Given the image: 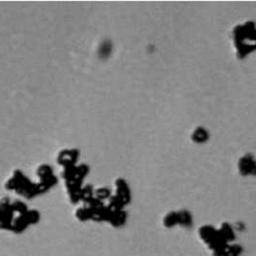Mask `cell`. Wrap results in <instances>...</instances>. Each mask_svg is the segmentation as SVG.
<instances>
[{
	"label": "cell",
	"instance_id": "obj_1",
	"mask_svg": "<svg viewBox=\"0 0 256 256\" xmlns=\"http://www.w3.org/2000/svg\"><path fill=\"white\" fill-rule=\"evenodd\" d=\"M242 252V248L238 245H228L226 244L219 250L213 252L214 256H239Z\"/></svg>",
	"mask_w": 256,
	"mask_h": 256
},
{
	"label": "cell",
	"instance_id": "obj_2",
	"mask_svg": "<svg viewBox=\"0 0 256 256\" xmlns=\"http://www.w3.org/2000/svg\"><path fill=\"white\" fill-rule=\"evenodd\" d=\"M219 232V234L221 235V237L226 241V242H228V241H232L233 239H234V233H233V231H232V229L228 226V225H226V224H224V225H222V227H221V229L218 231Z\"/></svg>",
	"mask_w": 256,
	"mask_h": 256
}]
</instances>
